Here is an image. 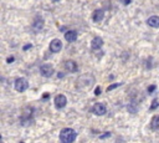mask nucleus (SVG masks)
Returning a JSON list of instances; mask_svg holds the SVG:
<instances>
[{
	"label": "nucleus",
	"mask_w": 159,
	"mask_h": 143,
	"mask_svg": "<svg viewBox=\"0 0 159 143\" xmlns=\"http://www.w3.org/2000/svg\"><path fill=\"white\" fill-rule=\"evenodd\" d=\"M77 137V133L72 128H63L60 133V140L62 143H72Z\"/></svg>",
	"instance_id": "f257e3e1"
},
{
	"label": "nucleus",
	"mask_w": 159,
	"mask_h": 143,
	"mask_svg": "<svg viewBox=\"0 0 159 143\" xmlns=\"http://www.w3.org/2000/svg\"><path fill=\"white\" fill-rule=\"evenodd\" d=\"M28 87H29V82H28L26 78L20 77V78H18V80L15 81V90H16V91L24 92V91L28 90Z\"/></svg>",
	"instance_id": "f03ea898"
},
{
	"label": "nucleus",
	"mask_w": 159,
	"mask_h": 143,
	"mask_svg": "<svg viewBox=\"0 0 159 143\" xmlns=\"http://www.w3.org/2000/svg\"><path fill=\"white\" fill-rule=\"evenodd\" d=\"M54 72H55L54 67L51 65H47V63H45V65L40 67V74L42 75L44 77H51L52 75H54Z\"/></svg>",
	"instance_id": "7ed1b4c3"
},
{
	"label": "nucleus",
	"mask_w": 159,
	"mask_h": 143,
	"mask_svg": "<svg viewBox=\"0 0 159 143\" xmlns=\"http://www.w3.org/2000/svg\"><path fill=\"white\" fill-rule=\"evenodd\" d=\"M93 113L97 115V116H103L106 112H107V108H106V105L104 103H96L92 108Z\"/></svg>",
	"instance_id": "20e7f679"
},
{
	"label": "nucleus",
	"mask_w": 159,
	"mask_h": 143,
	"mask_svg": "<svg viewBox=\"0 0 159 143\" xmlns=\"http://www.w3.org/2000/svg\"><path fill=\"white\" fill-rule=\"evenodd\" d=\"M63 66H65V69L67 71H70V72H77L78 70V66L77 63L73 61V60H67V61L63 62Z\"/></svg>",
	"instance_id": "39448f33"
},
{
	"label": "nucleus",
	"mask_w": 159,
	"mask_h": 143,
	"mask_svg": "<svg viewBox=\"0 0 159 143\" xmlns=\"http://www.w3.org/2000/svg\"><path fill=\"white\" fill-rule=\"evenodd\" d=\"M67 103V100H66V96L65 95H57L55 97V106L57 108H63Z\"/></svg>",
	"instance_id": "423d86ee"
},
{
	"label": "nucleus",
	"mask_w": 159,
	"mask_h": 143,
	"mask_svg": "<svg viewBox=\"0 0 159 143\" xmlns=\"http://www.w3.org/2000/svg\"><path fill=\"white\" fill-rule=\"evenodd\" d=\"M61 49H62V42L59 39H54L50 42V50L52 52H55V54H56V52L61 51Z\"/></svg>",
	"instance_id": "0eeeda50"
},
{
	"label": "nucleus",
	"mask_w": 159,
	"mask_h": 143,
	"mask_svg": "<svg viewBox=\"0 0 159 143\" xmlns=\"http://www.w3.org/2000/svg\"><path fill=\"white\" fill-rule=\"evenodd\" d=\"M103 18H104V11L102 9H97V10H94L92 13V20L94 22L102 21V20H103Z\"/></svg>",
	"instance_id": "6e6552de"
},
{
	"label": "nucleus",
	"mask_w": 159,
	"mask_h": 143,
	"mask_svg": "<svg viewBox=\"0 0 159 143\" xmlns=\"http://www.w3.org/2000/svg\"><path fill=\"white\" fill-rule=\"evenodd\" d=\"M65 39L69 42H73V41L77 40V32L75 30H69V31L65 32Z\"/></svg>",
	"instance_id": "1a4fd4ad"
},
{
	"label": "nucleus",
	"mask_w": 159,
	"mask_h": 143,
	"mask_svg": "<svg viewBox=\"0 0 159 143\" xmlns=\"http://www.w3.org/2000/svg\"><path fill=\"white\" fill-rule=\"evenodd\" d=\"M147 24H148L150 28H159V16L158 15L150 16L148 20H147Z\"/></svg>",
	"instance_id": "9d476101"
},
{
	"label": "nucleus",
	"mask_w": 159,
	"mask_h": 143,
	"mask_svg": "<svg viewBox=\"0 0 159 143\" xmlns=\"http://www.w3.org/2000/svg\"><path fill=\"white\" fill-rule=\"evenodd\" d=\"M44 20L41 18H35V20H34V24H32V28H34V30H35V31H39V30H41L44 28Z\"/></svg>",
	"instance_id": "9b49d317"
},
{
	"label": "nucleus",
	"mask_w": 159,
	"mask_h": 143,
	"mask_svg": "<svg viewBox=\"0 0 159 143\" xmlns=\"http://www.w3.org/2000/svg\"><path fill=\"white\" fill-rule=\"evenodd\" d=\"M102 45H103V40H102L101 37H94L92 40V42H91V47H92L93 50H98V49L102 47Z\"/></svg>",
	"instance_id": "f8f14e48"
},
{
	"label": "nucleus",
	"mask_w": 159,
	"mask_h": 143,
	"mask_svg": "<svg viewBox=\"0 0 159 143\" xmlns=\"http://www.w3.org/2000/svg\"><path fill=\"white\" fill-rule=\"evenodd\" d=\"M150 127L153 130H159V116H154L150 122Z\"/></svg>",
	"instance_id": "ddd939ff"
},
{
	"label": "nucleus",
	"mask_w": 159,
	"mask_h": 143,
	"mask_svg": "<svg viewBox=\"0 0 159 143\" xmlns=\"http://www.w3.org/2000/svg\"><path fill=\"white\" fill-rule=\"evenodd\" d=\"M159 107V100H153V102H152V105H150V110H156V108H158Z\"/></svg>",
	"instance_id": "4468645a"
},
{
	"label": "nucleus",
	"mask_w": 159,
	"mask_h": 143,
	"mask_svg": "<svg viewBox=\"0 0 159 143\" xmlns=\"http://www.w3.org/2000/svg\"><path fill=\"white\" fill-rule=\"evenodd\" d=\"M119 85H121V84H113V85H111L109 87H107V91H108V92H109V91H112V90H115L116 87H118Z\"/></svg>",
	"instance_id": "2eb2a0df"
},
{
	"label": "nucleus",
	"mask_w": 159,
	"mask_h": 143,
	"mask_svg": "<svg viewBox=\"0 0 159 143\" xmlns=\"http://www.w3.org/2000/svg\"><path fill=\"white\" fill-rule=\"evenodd\" d=\"M156 88H157V86H156V85H150L149 87H148V92H149V93H152V92L156 91Z\"/></svg>",
	"instance_id": "dca6fc26"
},
{
	"label": "nucleus",
	"mask_w": 159,
	"mask_h": 143,
	"mask_svg": "<svg viewBox=\"0 0 159 143\" xmlns=\"http://www.w3.org/2000/svg\"><path fill=\"white\" fill-rule=\"evenodd\" d=\"M100 93H101V88H100V87H96V90H94V95L98 96Z\"/></svg>",
	"instance_id": "f3484780"
},
{
	"label": "nucleus",
	"mask_w": 159,
	"mask_h": 143,
	"mask_svg": "<svg viewBox=\"0 0 159 143\" xmlns=\"http://www.w3.org/2000/svg\"><path fill=\"white\" fill-rule=\"evenodd\" d=\"M32 46H31V44H30V45H25V46H24V50L26 51V50H29V49H31Z\"/></svg>",
	"instance_id": "a211bd4d"
},
{
	"label": "nucleus",
	"mask_w": 159,
	"mask_h": 143,
	"mask_svg": "<svg viewBox=\"0 0 159 143\" xmlns=\"http://www.w3.org/2000/svg\"><path fill=\"white\" fill-rule=\"evenodd\" d=\"M49 96H50V95H49L47 92H45L44 95H42V98H44V100H46V98H49Z\"/></svg>",
	"instance_id": "6ab92c4d"
},
{
	"label": "nucleus",
	"mask_w": 159,
	"mask_h": 143,
	"mask_svg": "<svg viewBox=\"0 0 159 143\" xmlns=\"http://www.w3.org/2000/svg\"><path fill=\"white\" fill-rule=\"evenodd\" d=\"M108 136H111V133H104V134H102V136H100V138H106Z\"/></svg>",
	"instance_id": "aec40b11"
},
{
	"label": "nucleus",
	"mask_w": 159,
	"mask_h": 143,
	"mask_svg": "<svg viewBox=\"0 0 159 143\" xmlns=\"http://www.w3.org/2000/svg\"><path fill=\"white\" fill-rule=\"evenodd\" d=\"M132 1V0H122V3L124 4V5H128V4H129Z\"/></svg>",
	"instance_id": "412c9836"
},
{
	"label": "nucleus",
	"mask_w": 159,
	"mask_h": 143,
	"mask_svg": "<svg viewBox=\"0 0 159 143\" xmlns=\"http://www.w3.org/2000/svg\"><path fill=\"white\" fill-rule=\"evenodd\" d=\"M6 61L9 62V63H10V62H13V61H14V57H13V56H10V57H7Z\"/></svg>",
	"instance_id": "4be33fe9"
},
{
	"label": "nucleus",
	"mask_w": 159,
	"mask_h": 143,
	"mask_svg": "<svg viewBox=\"0 0 159 143\" xmlns=\"http://www.w3.org/2000/svg\"><path fill=\"white\" fill-rule=\"evenodd\" d=\"M52 1H60V0H52Z\"/></svg>",
	"instance_id": "5701e85b"
},
{
	"label": "nucleus",
	"mask_w": 159,
	"mask_h": 143,
	"mask_svg": "<svg viewBox=\"0 0 159 143\" xmlns=\"http://www.w3.org/2000/svg\"><path fill=\"white\" fill-rule=\"evenodd\" d=\"M21 143H22V142H21Z\"/></svg>",
	"instance_id": "b1692460"
}]
</instances>
